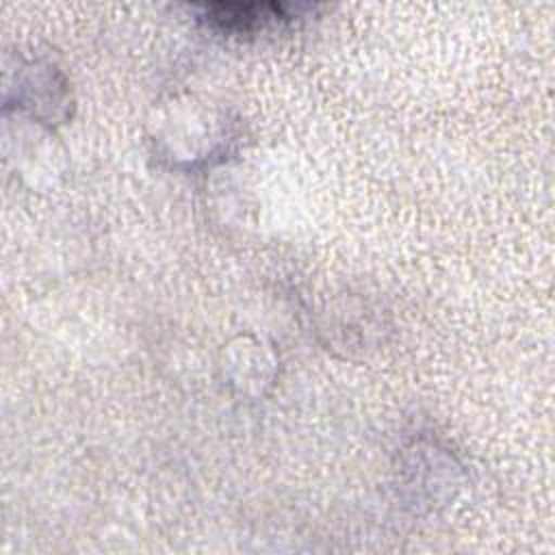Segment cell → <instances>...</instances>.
I'll use <instances>...</instances> for the list:
<instances>
[{
	"instance_id": "cell-1",
	"label": "cell",
	"mask_w": 555,
	"mask_h": 555,
	"mask_svg": "<svg viewBox=\"0 0 555 555\" xmlns=\"http://www.w3.org/2000/svg\"><path fill=\"white\" fill-rule=\"evenodd\" d=\"M286 4H208L206 17L219 28L249 30L275 17H291Z\"/></svg>"
}]
</instances>
